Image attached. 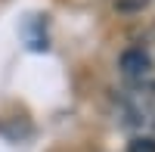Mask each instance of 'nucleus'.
I'll return each instance as SVG.
<instances>
[{
	"instance_id": "1",
	"label": "nucleus",
	"mask_w": 155,
	"mask_h": 152,
	"mask_svg": "<svg viewBox=\"0 0 155 152\" xmlns=\"http://www.w3.org/2000/svg\"><path fill=\"white\" fill-rule=\"evenodd\" d=\"M127 152H155V137H152V134L134 137V143H130V149H127Z\"/></svg>"
}]
</instances>
